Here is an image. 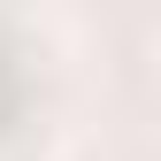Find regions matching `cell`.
Returning a JSON list of instances; mask_svg holds the SVG:
<instances>
[{"label": "cell", "instance_id": "1", "mask_svg": "<svg viewBox=\"0 0 161 161\" xmlns=\"http://www.w3.org/2000/svg\"><path fill=\"white\" fill-rule=\"evenodd\" d=\"M153 62H161V23H153Z\"/></svg>", "mask_w": 161, "mask_h": 161}]
</instances>
